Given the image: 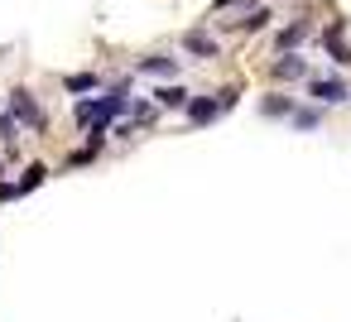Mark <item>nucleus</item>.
<instances>
[{
  "label": "nucleus",
  "instance_id": "obj_1",
  "mask_svg": "<svg viewBox=\"0 0 351 322\" xmlns=\"http://www.w3.org/2000/svg\"><path fill=\"white\" fill-rule=\"evenodd\" d=\"M10 116H15V125H25V130H49V111H44L25 87L10 92Z\"/></svg>",
  "mask_w": 351,
  "mask_h": 322
},
{
  "label": "nucleus",
  "instance_id": "obj_2",
  "mask_svg": "<svg viewBox=\"0 0 351 322\" xmlns=\"http://www.w3.org/2000/svg\"><path fill=\"white\" fill-rule=\"evenodd\" d=\"M298 77H308V58H298V53H279V58L269 63V82H298Z\"/></svg>",
  "mask_w": 351,
  "mask_h": 322
},
{
  "label": "nucleus",
  "instance_id": "obj_3",
  "mask_svg": "<svg viewBox=\"0 0 351 322\" xmlns=\"http://www.w3.org/2000/svg\"><path fill=\"white\" fill-rule=\"evenodd\" d=\"M308 97H317L322 106H337V101H346L351 92H346V82H337V77H308Z\"/></svg>",
  "mask_w": 351,
  "mask_h": 322
},
{
  "label": "nucleus",
  "instance_id": "obj_4",
  "mask_svg": "<svg viewBox=\"0 0 351 322\" xmlns=\"http://www.w3.org/2000/svg\"><path fill=\"white\" fill-rule=\"evenodd\" d=\"M183 49H188L193 58H221V44H217L212 34H202V29H188V34H183Z\"/></svg>",
  "mask_w": 351,
  "mask_h": 322
},
{
  "label": "nucleus",
  "instance_id": "obj_5",
  "mask_svg": "<svg viewBox=\"0 0 351 322\" xmlns=\"http://www.w3.org/2000/svg\"><path fill=\"white\" fill-rule=\"evenodd\" d=\"M308 34H313V25H308V20H298V25H289V29H279V34H274V49H279V53H293Z\"/></svg>",
  "mask_w": 351,
  "mask_h": 322
},
{
  "label": "nucleus",
  "instance_id": "obj_6",
  "mask_svg": "<svg viewBox=\"0 0 351 322\" xmlns=\"http://www.w3.org/2000/svg\"><path fill=\"white\" fill-rule=\"evenodd\" d=\"M217 116H221L217 97H193V101H188V121H193V125H212Z\"/></svg>",
  "mask_w": 351,
  "mask_h": 322
},
{
  "label": "nucleus",
  "instance_id": "obj_7",
  "mask_svg": "<svg viewBox=\"0 0 351 322\" xmlns=\"http://www.w3.org/2000/svg\"><path fill=\"white\" fill-rule=\"evenodd\" d=\"M135 73H145V77H178V63L164 58V53H154V58H140Z\"/></svg>",
  "mask_w": 351,
  "mask_h": 322
},
{
  "label": "nucleus",
  "instance_id": "obj_8",
  "mask_svg": "<svg viewBox=\"0 0 351 322\" xmlns=\"http://www.w3.org/2000/svg\"><path fill=\"white\" fill-rule=\"evenodd\" d=\"M44 178H49V169H44V164H29V169H25V178H20V183H15V193H20V197H25V193H34V188H39V183H44Z\"/></svg>",
  "mask_w": 351,
  "mask_h": 322
},
{
  "label": "nucleus",
  "instance_id": "obj_9",
  "mask_svg": "<svg viewBox=\"0 0 351 322\" xmlns=\"http://www.w3.org/2000/svg\"><path fill=\"white\" fill-rule=\"evenodd\" d=\"M260 116H293V97H265Z\"/></svg>",
  "mask_w": 351,
  "mask_h": 322
},
{
  "label": "nucleus",
  "instance_id": "obj_10",
  "mask_svg": "<svg viewBox=\"0 0 351 322\" xmlns=\"http://www.w3.org/2000/svg\"><path fill=\"white\" fill-rule=\"evenodd\" d=\"M298 130H317L322 125V111H313V106H293V116H289Z\"/></svg>",
  "mask_w": 351,
  "mask_h": 322
},
{
  "label": "nucleus",
  "instance_id": "obj_11",
  "mask_svg": "<svg viewBox=\"0 0 351 322\" xmlns=\"http://www.w3.org/2000/svg\"><path fill=\"white\" fill-rule=\"evenodd\" d=\"M63 87H68L73 97H82V92H92V87H97V77H92V73H73V77H63Z\"/></svg>",
  "mask_w": 351,
  "mask_h": 322
},
{
  "label": "nucleus",
  "instance_id": "obj_12",
  "mask_svg": "<svg viewBox=\"0 0 351 322\" xmlns=\"http://www.w3.org/2000/svg\"><path fill=\"white\" fill-rule=\"evenodd\" d=\"M154 97H159V106H188L183 87H154Z\"/></svg>",
  "mask_w": 351,
  "mask_h": 322
},
{
  "label": "nucleus",
  "instance_id": "obj_13",
  "mask_svg": "<svg viewBox=\"0 0 351 322\" xmlns=\"http://www.w3.org/2000/svg\"><path fill=\"white\" fill-rule=\"evenodd\" d=\"M269 20H274V15H269V10H250V15H245V20H241V29H250V34H255V29H265V25H269Z\"/></svg>",
  "mask_w": 351,
  "mask_h": 322
},
{
  "label": "nucleus",
  "instance_id": "obj_14",
  "mask_svg": "<svg viewBox=\"0 0 351 322\" xmlns=\"http://www.w3.org/2000/svg\"><path fill=\"white\" fill-rule=\"evenodd\" d=\"M0 140H20V125H15L10 111H0Z\"/></svg>",
  "mask_w": 351,
  "mask_h": 322
},
{
  "label": "nucleus",
  "instance_id": "obj_15",
  "mask_svg": "<svg viewBox=\"0 0 351 322\" xmlns=\"http://www.w3.org/2000/svg\"><path fill=\"white\" fill-rule=\"evenodd\" d=\"M236 101H241V87H221V92H217V106H221V111H231Z\"/></svg>",
  "mask_w": 351,
  "mask_h": 322
},
{
  "label": "nucleus",
  "instance_id": "obj_16",
  "mask_svg": "<svg viewBox=\"0 0 351 322\" xmlns=\"http://www.w3.org/2000/svg\"><path fill=\"white\" fill-rule=\"evenodd\" d=\"M5 197H20V193H15V183H0V202H5Z\"/></svg>",
  "mask_w": 351,
  "mask_h": 322
},
{
  "label": "nucleus",
  "instance_id": "obj_17",
  "mask_svg": "<svg viewBox=\"0 0 351 322\" xmlns=\"http://www.w3.org/2000/svg\"><path fill=\"white\" fill-rule=\"evenodd\" d=\"M231 5H250V0H217V10H231Z\"/></svg>",
  "mask_w": 351,
  "mask_h": 322
}]
</instances>
